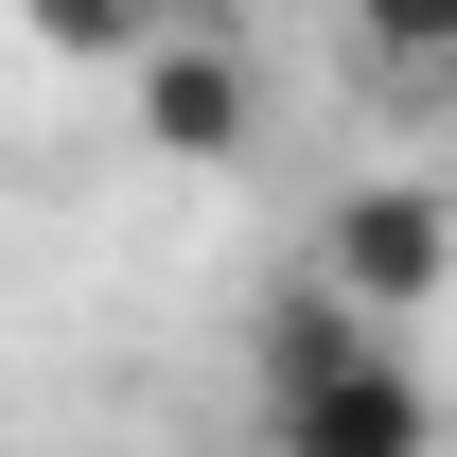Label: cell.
<instances>
[{
    "label": "cell",
    "mask_w": 457,
    "mask_h": 457,
    "mask_svg": "<svg viewBox=\"0 0 457 457\" xmlns=\"http://www.w3.org/2000/svg\"><path fill=\"white\" fill-rule=\"evenodd\" d=\"M352 54L370 71H457V0H352Z\"/></svg>",
    "instance_id": "4"
},
{
    "label": "cell",
    "mask_w": 457,
    "mask_h": 457,
    "mask_svg": "<svg viewBox=\"0 0 457 457\" xmlns=\"http://www.w3.org/2000/svg\"><path fill=\"white\" fill-rule=\"evenodd\" d=\"M123 88H141V159H246V123H264V88H246V54L228 36H194V18H159L141 54H123Z\"/></svg>",
    "instance_id": "3"
},
{
    "label": "cell",
    "mask_w": 457,
    "mask_h": 457,
    "mask_svg": "<svg viewBox=\"0 0 457 457\" xmlns=\"http://www.w3.org/2000/svg\"><path fill=\"white\" fill-rule=\"evenodd\" d=\"M317 282H335L352 317H422V299L457 282V194L440 176H352L335 212H317Z\"/></svg>",
    "instance_id": "1"
},
{
    "label": "cell",
    "mask_w": 457,
    "mask_h": 457,
    "mask_svg": "<svg viewBox=\"0 0 457 457\" xmlns=\"http://www.w3.org/2000/svg\"><path fill=\"white\" fill-rule=\"evenodd\" d=\"M264 457H440V387H422V352L370 335V352H335V370L264 387Z\"/></svg>",
    "instance_id": "2"
}]
</instances>
